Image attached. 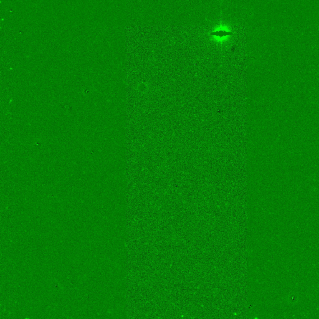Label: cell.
Segmentation results:
<instances>
[{
	"label": "cell",
	"mask_w": 319,
	"mask_h": 319,
	"mask_svg": "<svg viewBox=\"0 0 319 319\" xmlns=\"http://www.w3.org/2000/svg\"><path fill=\"white\" fill-rule=\"evenodd\" d=\"M231 34L232 32L231 31L230 29L225 25L220 26V27H218L217 29H215L212 33V36L215 38V41H217L221 42L226 41V39H228Z\"/></svg>",
	"instance_id": "cell-1"
}]
</instances>
